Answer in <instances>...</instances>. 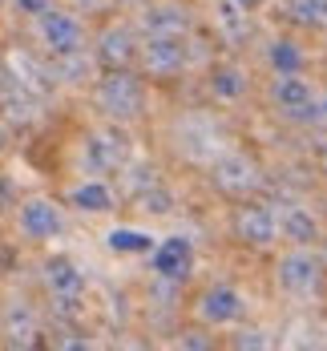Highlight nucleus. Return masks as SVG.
<instances>
[{
	"label": "nucleus",
	"mask_w": 327,
	"mask_h": 351,
	"mask_svg": "<svg viewBox=\"0 0 327 351\" xmlns=\"http://www.w3.org/2000/svg\"><path fill=\"white\" fill-rule=\"evenodd\" d=\"M142 65L149 77H174L186 65V45L182 36H149L142 49Z\"/></svg>",
	"instance_id": "10"
},
{
	"label": "nucleus",
	"mask_w": 327,
	"mask_h": 351,
	"mask_svg": "<svg viewBox=\"0 0 327 351\" xmlns=\"http://www.w3.org/2000/svg\"><path fill=\"white\" fill-rule=\"evenodd\" d=\"M291 16L303 29H327V0H291Z\"/></svg>",
	"instance_id": "21"
},
{
	"label": "nucleus",
	"mask_w": 327,
	"mask_h": 351,
	"mask_svg": "<svg viewBox=\"0 0 327 351\" xmlns=\"http://www.w3.org/2000/svg\"><path fill=\"white\" fill-rule=\"evenodd\" d=\"M77 4H85V8H97V4H101V0H77Z\"/></svg>",
	"instance_id": "28"
},
{
	"label": "nucleus",
	"mask_w": 327,
	"mask_h": 351,
	"mask_svg": "<svg viewBox=\"0 0 327 351\" xmlns=\"http://www.w3.org/2000/svg\"><path fill=\"white\" fill-rule=\"evenodd\" d=\"M234 4H239V8L247 12V8H254V4H258V0H234Z\"/></svg>",
	"instance_id": "27"
},
{
	"label": "nucleus",
	"mask_w": 327,
	"mask_h": 351,
	"mask_svg": "<svg viewBox=\"0 0 327 351\" xmlns=\"http://www.w3.org/2000/svg\"><path fill=\"white\" fill-rule=\"evenodd\" d=\"M142 101H145V89L130 69H109L97 81V109L113 121H134L142 113Z\"/></svg>",
	"instance_id": "1"
},
{
	"label": "nucleus",
	"mask_w": 327,
	"mask_h": 351,
	"mask_svg": "<svg viewBox=\"0 0 327 351\" xmlns=\"http://www.w3.org/2000/svg\"><path fill=\"white\" fill-rule=\"evenodd\" d=\"M243 311H247V299L234 287H210L202 295V303H198V315L210 327H230V323L243 319Z\"/></svg>",
	"instance_id": "12"
},
{
	"label": "nucleus",
	"mask_w": 327,
	"mask_h": 351,
	"mask_svg": "<svg viewBox=\"0 0 327 351\" xmlns=\"http://www.w3.org/2000/svg\"><path fill=\"white\" fill-rule=\"evenodd\" d=\"M134 57H138V40H134V33H130L125 25H113V29L101 33L97 61H101L106 69H130V65H134Z\"/></svg>",
	"instance_id": "14"
},
{
	"label": "nucleus",
	"mask_w": 327,
	"mask_h": 351,
	"mask_svg": "<svg viewBox=\"0 0 327 351\" xmlns=\"http://www.w3.org/2000/svg\"><path fill=\"white\" fill-rule=\"evenodd\" d=\"M234 234H239L243 243H251V246H271L275 239H279L275 210H271V206H258V202L239 206V214H234Z\"/></svg>",
	"instance_id": "11"
},
{
	"label": "nucleus",
	"mask_w": 327,
	"mask_h": 351,
	"mask_svg": "<svg viewBox=\"0 0 327 351\" xmlns=\"http://www.w3.org/2000/svg\"><path fill=\"white\" fill-rule=\"evenodd\" d=\"M275 226L295 246H307V243L319 239V218L307 210V206H283V210H275Z\"/></svg>",
	"instance_id": "15"
},
{
	"label": "nucleus",
	"mask_w": 327,
	"mask_h": 351,
	"mask_svg": "<svg viewBox=\"0 0 327 351\" xmlns=\"http://www.w3.org/2000/svg\"><path fill=\"white\" fill-rule=\"evenodd\" d=\"M271 101L279 106V113H287V117H303V121H311L315 89H311V81H307V77H299V73H275Z\"/></svg>",
	"instance_id": "6"
},
{
	"label": "nucleus",
	"mask_w": 327,
	"mask_h": 351,
	"mask_svg": "<svg viewBox=\"0 0 327 351\" xmlns=\"http://www.w3.org/2000/svg\"><path fill=\"white\" fill-rule=\"evenodd\" d=\"M210 178H215L218 190H222V194H230V198H247V194H254V190L263 186L258 166H254L247 154H239V149L218 154L215 162H210Z\"/></svg>",
	"instance_id": "2"
},
{
	"label": "nucleus",
	"mask_w": 327,
	"mask_h": 351,
	"mask_svg": "<svg viewBox=\"0 0 327 351\" xmlns=\"http://www.w3.org/2000/svg\"><path fill=\"white\" fill-rule=\"evenodd\" d=\"M45 287L53 291V299L69 311L73 303H81V295H85V271L73 263V258H49L45 263Z\"/></svg>",
	"instance_id": "8"
},
{
	"label": "nucleus",
	"mask_w": 327,
	"mask_h": 351,
	"mask_svg": "<svg viewBox=\"0 0 327 351\" xmlns=\"http://www.w3.org/2000/svg\"><path fill=\"white\" fill-rule=\"evenodd\" d=\"M36 36L40 45L53 53V57H65V53H77L85 45V29L73 12H61V8H49L45 16H36Z\"/></svg>",
	"instance_id": "3"
},
{
	"label": "nucleus",
	"mask_w": 327,
	"mask_h": 351,
	"mask_svg": "<svg viewBox=\"0 0 327 351\" xmlns=\"http://www.w3.org/2000/svg\"><path fill=\"white\" fill-rule=\"evenodd\" d=\"M69 206H77L81 214H106L113 210V190L101 178H85L69 190Z\"/></svg>",
	"instance_id": "16"
},
{
	"label": "nucleus",
	"mask_w": 327,
	"mask_h": 351,
	"mask_svg": "<svg viewBox=\"0 0 327 351\" xmlns=\"http://www.w3.org/2000/svg\"><path fill=\"white\" fill-rule=\"evenodd\" d=\"M267 65L275 73H303V49L287 36H279L267 45Z\"/></svg>",
	"instance_id": "19"
},
{
	"label": "nucleus",
	"mask_w": 327,
	"mask_h": 351,
	"mask_svg": "<svg viewBox=\"0 0 327 351\" xmlns=\"http://www.w3.org/2000/svg\"><path fill=\"white\" fill-rule=\"evenodd\" d=\"M275 279H279V287H283L287 295H311V291H319V282H324V263H319L311 250H291V254L279 258Z\"/></svg>",
	"instance_id": "4"
},
{
	"label": "nucleus",
	"mask_w": 327,
	"mask_h": 351,
	"mask_svg": "<svg viewBox=\"0 0 327 351\" xmlns=\"http://www.w3.org/2000/svg\"><path fill=\"white\" fill-rule=\"evenodd\" d=\"M4 149H8V130L0 125V154H4Z\"/></svg>",
	"instance_id": "26"
},
{
	"label": "nucleus",
	"mask_w": 327,
	"mask_h": 351,
	"mask_svg": "<svg viewBox=\"0 0 327 351\" xmlns=\"http://www.w3.org/2000/svg\"><path fill=\"white\" fill-rule=\"evenodd\" d=\"M4 335H8V343H21V348H29L36 335V315L33 307H25V303H12L8 307V315H4Z\"/></svg>",
	"instance_id": "18"
},
{
	"label": "nucleus",
	"mask_w": 327,
	"mask_h": 351,
	"mask_svg": "<svg viewBox=\"0 0 327 351\" xmlns=\"http://www.w3.org/2000/svg\"><path fill=\"white\" fill-rule=\"evenodd\" d=\"M234 343H239V348H263V339H258V331H247V335H243V339H234Z\"/></svg>",
	"instance_id": "25"
},
{
	"label": "nucleus",
	"mask_w": 327,
	"mask_h": 351,
	"mask_svg": "<svg viewBox=\"0 0 327 351\" xmlns=\"http://www.w3.org/2000/svg\"><path fill=\"white\" fill-rule=\"evenodd\" d=\"M12 4H16V12H25V16H33V21L53 8V0H12Z\"/></svg>",
	"instance_id": "22"
},
{
	"label": "nucleus",
	"mask_w": 327,
	"mask_h": 351,
	"mask_svg": "<svg viewBox=\"0 0 327 351\" xmlns=\"http://www.w3.org/2000/svg\"><path fill=\"white\" fill-rule=\"evenodd\" d=\"M154 243H158V239H154L149 230H142V226H113L106 234V246L113 254H149Z\"/></svg>",
	"instance_id": "17"
},
{
	"label": "nucleus",
	"mask_w": 327,
	"mask_h": 351,
	"mask_svg": "<svg viewBox=\"0 0 327 351\" xmlns=\"http://www.w3.org/2000/svg\"><path fill=\"white\" fill-rule=\"evenodd\" d=\"M8 202H12V182H8V178H0V210H4Z\"/></svg>",
	"instance_id": "24"
},
{
	"label": "nucleus",
	"mask_w": 327,
	"mask_h": 351,
	"mask_svg": "<svg viewBox=\"0 0 327 351\" xmlns=\"http://www.w3.org/2000/svg\"><path fill=\"white\" fill-rule=\"evenodd\" d=\"M311 121H327V97H315V106H311Z\"/></svg>",
	"instance_id": "23"
},
{
	"label": "nucleus",
	"mask_w": 327,
	"mask_h": 351,
	"mask_svg": "<svg viewBox=\"0 0 327 351\" xmlns=\"http://www.w3.org/2000/svg\"><path fill=\"white\" fill-rule=\"evenodd\" d=\"M142 29L149 36H186L190 33V12L182 4H174V0L149 4L142 12Z\"/></svg>",
	"instance_id": "13"
},
{
	"label": "nucleus",
	"mask_w": 327,
	"mask_h": 351,
	"mask_svg": "<svg viewBox=\"0 0 327 351\" xmlns=\"http://www.w3.org/2000/svg\"><path fill=\"white\" fill-rule=\"evenodd\" d=\"M149 267H154L162 279H190V271H194V243L182 239V234L154 243V250H149Z\"/></svg>",
	"instance_id": "7"
},
{
	"label": "nucleus",
	"mask_w": 327,
	"mask_h": 351,
	"mask_svg": "<svg viewBox=\"0 0 327 351\" xmlns=\"http://www.w3.org/2000/svg\"><path fill=\"white\" fill-rule=\"evenodd\" d=\"M210 89H215V97H222V101H234V97L247 93V73L234 69V65H222V69L210 73Z\"/></svg>",
	"instance_id": "20"
},
{
	"label": "nucleus",
	"mask_w": 327,
	"mask_h": 351,
	"mask_svg": "<svg viewBox=\"0 0 327 351\" xmlns=\"http://www.w3.org/2000/svg\"><path fill=\"white\" fill-rule=\"evenodd\" d=\"M61 230H65V218H61V206H57V202H49V198H29V202H21V234H25V239L45 243V239H53V234H61Z\"/></svg>",
	"instance_id": "9"
},
{
	"label": "nucleus",
	"mask_w": 327,
	"mask_h": 351,
	"mask_svg": "<svg viewBox=\"0 0 327 351\" xmlns=\"http://www.w3.org/2000/svg\"><path fill=\"white\" fill-rule=\"evenodd\" d=\"M125 158H130V141L121 138L117 130H101V134H89L85 149H81V162L89 174H109V170H125Z\"/></svg>",
	"instance_id": "5"
}]
</instances>
